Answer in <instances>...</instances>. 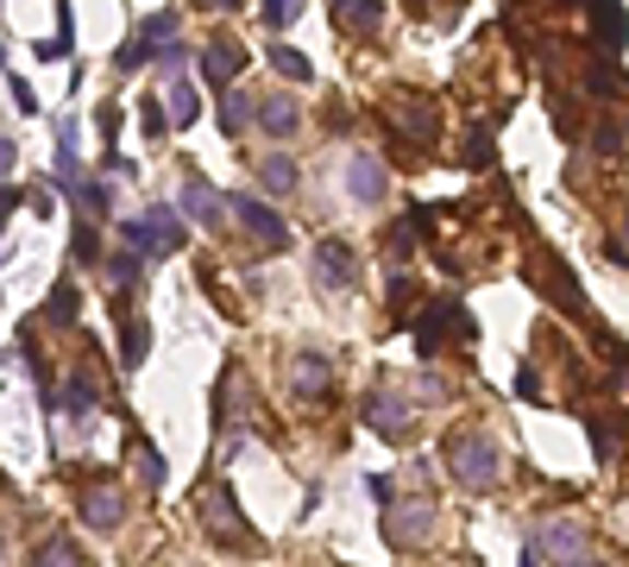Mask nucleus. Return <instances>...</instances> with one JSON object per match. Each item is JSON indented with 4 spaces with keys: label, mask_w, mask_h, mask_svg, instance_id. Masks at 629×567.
Listing matches in <instances>:
<instances>
[{
    "label": "nucleus",
    "mask_w": 629,
    "mask_h": 567,
    "mask_svg": "<svg viewBox=\"0 0 629 567\" xmlns=\"http://www.w3.org/2000/svg\"><path fill=\"white\" fill-rule=\"evenodd\" d=\"M240 70H246V45H240V38H208V45H201V82L226 89Z\"/></svg>",
    "instance_id": "obj_9"
},
{
    "label": "nucleus",
    "mask_w": 629,
    "mask_h": 567,
    "mask_svg": "<svg viewBox=\"0 0 629 567\" xmlns=\"http://www.w3.org/2000/svg\"><path fill=\"white\" fill-rule=\"evenodd\" d=\"M523 567H541V562H535V555H528V562H523Z\"/></svg>",
    "instance_id": "obj_41"
},
{
    "label": "nucleus",
    "mask_w": 629,
    "mask_h": 567,
    "mask_svg": "<svg viewBox=\"0 0 629 567\" xmlns=\"http://www.w3.org/2000/svg\"><path fill=\"white\" fill-rule=\"evenodd\" d=\"M434 536V505L428 498H391V511H384V542L391 548H422Z\"/></svg>",
    "instance_id": "obj_4"
},
{
    "label": "nucleus",
    "mask_w": 629,
    "mask_h": 567,
    "mask_svg": "<svg viewBox=\"0 0 629 567\" xmlns=\"http://www.w3.org/2000/svg\"><path fill=\"white\" fill-rule=\"evenodd\" d=\"M466 164H473V171L491 164V132H473V139H466Z\"/></svg>",
    "instance_id": "obj_35"
},
{
    "label": "nucleus",
    "mask_w": 629,
    "mask_h": 567,
    "mask_svg": "<svg viewBox=\"0 0 629 567\" xmlns=\"http://www.w3.org/2000/svg\"><path fill=\"white\" fill-rule=\"evenodd\" d=\"M535 562H554V567H579L585 562V523L573 517H548L541 530H535V548H528Z\"/></svg>",
    "instance_id": "obj_3"
},
{
    "label": "nucleus",
    "mask_w": 629,
    "mask_h": 567,
    "mask_svg": "<svg viewBox=\"0 0 629 567\" xmlns=\"http://www.w3.org/2000/svg\"><path fill=\"white\" fill-rule=\"evenodd\" d=\"M145 347H151V328H145V322H126V347H120V360H126V366H139V360H145Z\"/></svg>",
    "instance_id": "obj_30"
},
{
    "label": "nucleus",
    "mask_w": 629,
    "mask_h": 567,
    "mask_svg": "<svg viewBox=\"0 0 629 567\" xmlns=\"http://www.w3.org/2000/svg\"><path fill=\"white\" fill-rule=\"evenodd\" d=\"M139 127H145V139H164V132H171V114H164V102H158V95H145V102H139Z\"/></svg>",
    "instance_id": "obj_26"
},
{
    "label": "nucleus",
    "mask_w": 629,
    "mask_h": 567,
    "mask_svg": "<svg viewBox=\"0 0 629 567\" xmlns=\"http://www.w3.org/2000/svg\"><path fill=\"white\" fill-rule=\"evenodd\" d=\"M579 567H617V562H604V555H585V562H579Z\"/></svg>",
    "instance_id": "obj_39"
},
{
    "label": "nucleus",
    "mask_w": 629,
    "mask_h": 567,
    "mask_svg": "<svg viewBox=\"0 0 629 567\" xmlns=\"http://www.w3.org/2000/svg\"><path fill=\"white\" fill-rule=\"evenodd\" d=\"M258 13H265V26H271V32H283L302 13V0H258Z\"/></svg>",
    "instance_id": "obj_29"
},
{
    "label": "nucleus",
    "mask_w": 629,
    "mask_h": 567,
    "mask_svg": "<svg viewBox=\"0 0 629 567\" xmlns=\"http://www.w3.org/2000/svg\"><path fill=\"white\" fill-rule=\"evenodd\" d=\"M107 278L132 284V278H139V253H114V258H107Z\"/></svg>",
    "instance_id": "obj_34"
},
{
    "label": "nucleus",
    "mask_w": 629,
    "mask_h": 567,
    "mask_svg": "<svg viewBox=\"0 0 629 567\" xmlns=\"http://www.w3.org/2000/svg\"><path fill=\"white\" fill-rule=\"evenodd\" d=\"M397 120L409 127V139H416V146H434V102H428V95H403Z\"/></svg>",
    "instance_id": "obj_19"
},
{
    "label": "nucleus",
    "mask_w": 629,
    "mask_h": 567,
    "mask_svg": "<svg viewBox=\"0 0 629 567\" xmlns=\"http://www.w3.org/2000/svg\"><path fill=\"white\" fill-rule=\"evenodd\" d=\"M233 215H240V228L265 246V253H283L290 246V228H283V215L277 208H265L258 196H233Z\"/></svg>",
    "instance_id": "obj_7"
},
{
    "label": "nucleus",
    "mask_w": 629,
    "mask_h": 567,
    "mask_svg": "<svg viewBox=\"0 0 629 567\" xmlns=\"http://www.w3.org/2000/svg\"><path fill=\"white\" fill-rule=\"evenodd\" d=\"M214 7H240V0H214Z\"/></svg>",
    "instance_id": "obj_40"
},
{
    "label": "nucleus",
    "mask_w": 629,
    "mask_h": 567,
    "mask_svg": "<svg viewBox=\"0 0 629 567\" xmlns=\"http://www.w3.org/2000/svg\"><path fill=\"white\" fill-rule=\"evenodd\" d=\"M196 523L208 542H221L226 555H252L258 548V536H252V523L240 517V498L226 486H201L196 491Z\"/></svg>",
    "instance_id": "obj_1"
},
{
    "label": "nucleus",
    "mask_w": 629,
    "mask_h": 567,
    "mask_svg": "<svg viewBox=\"0 0 629 567\" xmlns=\"http://www.w3.org/2000/svg\"><path fill=\"white\" fill-rule=\"evenodd\" d=\"M13 158H20V146H13V139H0V171H13Z\"/></svg>",
    "instance_id": "obj_38"
},
{
    "label": "nucleus",
    "mask_w": 629,
    "mask_h": 567,
    "mask_svg": "<svg viewBox=\"0 0 629 567\" xmlns=\"http://www.w3.org/2000/svg\"><path fill=\"white\" fill-rule=\"evenodd\" d=\"M441 397H447V379H434V372H428V379H422V404H441Z\"/></svg>",
    "instance_id": "obj_37"
},
{
    "label": "nucleus",
    "mask_w": 629,
    "mask_h": 567,
    "mask_svg": "<svg viewBox=\"0 0 629 567\" xmlns=\"http://www.w3.org/2000/svg\"><path fill=\"white\" fill-rule=\"evenodd\" d=\"M75 310H82V297H75V284L63 278L57 290H50V303H45V322H75Z\"/></svg>",
    "instance_id": "obj_25"
},
{
    "label": "nucleus",
    "mask_w": 629,
    "mask_h": 567,
    "mask_svg": "<svg viewBox=\"0 0 629 567\" xmlns=\"http://www.w3.org/2000/svg\"><path fill=\"white\" fill-rule=\"evenodd\" d=\"M334 20L347 32H359V38H372L384 26V0H334Z\"/></svg>",
    "instance_id": "obj_16"
},
{
    "label": "nucleus",
    "mask_w": 629,
    "mask_h": 567,
    "mask_svg": "<svg viewBox=\"0 0 629 567\" xmlns=\"http://www.w3.org/2000/svg\"><path fill=\"white\" fill-rule=\"evenodd\" d=\"M139 233H145V253H176V246H183V215L164 202H151L145 215H139Z\"/></svg>",
    "instance_id": "obj_11"
},
{
    "label": "nucleus",
    "mask_w": 629,
    "mask_h": 567,
    "mask_svg": "<svg viewBox=\"0 0 629 567\" xmlns=\"http://www.w3.org/2000/svg\"><path fill=\"white\" fill-rule=\"evenodd\" d=\"M308 271H315V290L340 297V290H352V284H359V253H352L347 240H322V246H315V258H308Z\"/></svg>",
    "instance_id": "obj_6"
},
{
    "label": "nucleus",
    "mask_w": 629,
    "mask_h": 567,
    "mask_svg": "<svg viewBox=\"0 0 629 567\" xmlns=\"http://www.w3.org/2000/svg\"><path fill=\"white\" fill-rule=\"evenodd\" d=\"M82 523H89V530H120V523H126V498L114 486H89V491H82Z\"/></svg>",
    "instance_id": "obj_15"
},
{
    "label": "nucleus",
    "mask_w": 629,
    "mask_h": 567,
    "mask_svg": "<svg viewBox=\"0 0 629 567\" xmlns=\"http://www.w3.org/2000/svg\"><path fill=\"white\" fill-rule=\"evenodd\" d=\"M359 416H365V429H377L384 441H403L409 423H416V410H409L403 397H391V391H372V397L359 404Z\"/></svg>",
    "instance_id": "obj_8"
},
{
    "label": "nucleus",
    "mask_w": 629,
    "mask_h": 567,
    "mask_svg": "<svg viewBox=\"0 0 629 567\" xmlns=\"http://www.w3.org/2000/svg\"><path fill=\"white\" fill-rule=\"evenodd\" d=\"M592 7V26H598V51H624L629 45V13H624V0H585Z\"/></svg>",
    "instance_id": "obj_14"
},
{
    "label": "nucleus",
    "mask_w": 629,
    "mask_h": 567,
    "mask_svg": "<svg viewBox=\"0 0 629 567\" xmlns=\"http://www.w3.org/2000/svg\"><path fill=\"white\" fill-rule=\"evenodd\" d=\"M183 57H189V45H176V38H171V45L158 51V70H183Z\"/></svg>",
    "instance_id": "obj_36"
},
{
    "label": "nucleus",
    "mask_w": 629,
    "mask_h": 567,
    "mask_svg": "<svg viewBox=\"0 0 629 567\" xmlns=\"http://www.w3.org/2000/svg\"><path fill=\"white\" fill-rule=\"evenodd\" d=\"M347 189H352V202L359 208H377L384 202V164H377L372 152H352L347 158Z\"/></svg>",
    "instance_id": "obj_13"
},
{
    "label": "nucleus",
    "mask_w": 629,
    "mask_h": 567,
    "mask_svg": "<svg viewBox=\"0 0 629 567\" xmlns=\"http://www.w3.org/2000/svg\"><path fill=\"white\" fill-rule=\"evenodd\" d=\"M164 95H171V102H164V114H171V127H189V120H196V107H201L196 82H183V77H176L171 89H164Z\"/></svg>",
    "instance_id": "obj_21"
},
{
    "label": "nucleus",
    "mask_w": 629,
    "mask_h": 567,
    "mask_svg": "<svg viewBox=\"0 0 629 567\" xmlns=\"http://www.w3.org/2000/svg\"><path fill=\"white\" fill-rule=\"evenodd\" d=\"M290 385H296V397H315V404H322L327 391H334V366H327L315 347H302L296 360H290Z\"/></svg>",
    "instance_id": "obj_12"
},
{
    "label": "nucleus",
    "mask_w": 629,
    "mask_h": 567,
    "mask_svg": "<svg viewBox=\"0 0 629 567\" xmlns=\"http://www.w3.org/2000/svg\"><path fill=\"white\" fill-rule=\"evenodd\" d=\"M132 38H139V45H145L151 57H158V51H164V45L176 38V13H151V20H145L139 32H132Z\"/></svg>",
    "instance_id": "obj_24"
},
{
    "label": "nucleus",
    "mask_w": 629,
    "mask_h": 567,
    "mask_svg": "<svg viewBox=\"0 0 629 567\" xmlns=\"http://www.w3.org/2000/svg\"><path fill=\"white\" fill-rule=\"evenodd\" d=\"M252 127V102L246 95H226L221 102V132H246Z\"/></svg>",
    "instance_id": "obj_27"
},
{
    "label": "nucleus",
    "mask_w": 629,
    "mask_h": 567,
    "mask_svg": "<svg viewBox=\"0 0 629 567\" xmlns=\"http://www.w3.org/2000/svg\"><path fill=\"white\" fill-rule=\"evenodd\" d=\"M416 310H422V290H416L409 278H397V284H391V315L403 322V315H416Z\"/></svg>",
    "instance_id": "obj_28"
},
{
    "label": "nucleus",
    "mask_w": 629,
    "mask_h": 567,
    "mask_svg": "<svg viewBox=\"0 0 629 567\" xmlns=\"http://www.w3.org/2000/svg\"><path fill=\"white\" fill-rule=\"evenodd\" d=\"M164 473H171V466H164V454H158V448H139V479H145L151 491L164 486Z\"/></svg>",
    "instance_id": "obj_33"
},
{
    "label": "nucleus",
    "mask_w": 629,
    "mask_h": 567,
    "mask_svg": "<svg viewBox=\"0 0 629 567\" xmlns=\"http://www.w3.org/2000/svg\"><path fill=\"white\" fill-rule=\"evenodd\" d=\"M441 466L453 473V486H466V491H485V486H498V473H503V448L491 436H447L441 441Z\"/></svg>",
    "instance_id": "obj_2"
},
{
    "label": "nucleus",
    "mask_w": 629,
    "mask_h": 567,
    "mask_svg": "<svg viewBox=\"0 0 629 567\" xmlns=\"http://www.w3.org/2000/svg\"><path fill=\"white\" fill-rule=\"evenodd\" d=\"M176 215H189V221H201V228H221L226 202H221V189H214V183L189 177L183 189H176Z\"/></svg>",
    "instance_id": "obj_10"
},
{
    "label": "nucleus",
    "mask_w": 629,
    "mask_h": 567,
    "mask_svg": "<svg viewBox=\"0 0 629 567\" xmlns=\"http://www.w3.org/2000/svg\"><path fill=\"white\" fill-rule=\"evenodd\" d=\"M38 57H70V7H57V38H45Z\"/></svg>",
    "instance_id": "obj_31"
},
{
    "label": "nucleus",
    "mask_w": 629,
    "mask_h": 567,
    "mask_svg": "<svg viewBox=\"0 0 629 567\" xmlns=\"http://www.w3.org/2000/svg\"><path fill=\"white\" fill-rule=\"evenodd\" d=\"M453 335H473V315L459 310L453 297H434V303L416 315V340H422V354H441Z\"/></svg>",
    "instance_id": "obj_5"
},
{
    "label": "nucleus",
    "mask_w": 629,
    "mask_h": 567,
    "mask_svg": "<svg viewBox=\"0 0 629 567\" xmlns=\"http://www.w3.org/2000/svg\"><path fill=\"white\" fill-rule=\"evenodd\" d=\"M75 202H82V215H89V221H95V215H114V183H101V177L75 183Z\"/></svg>",
    "instance_id": "obj_23"
},
{
    "label": "nucleus",
    "mask_w": 629,
    "mask_h": 567,
    "mask_svg": "<svg viewBox=\"0 0 629 567\" xmlns=\"http://www.w3.org/2000/svg\"><path fill=\"white\" fill-rule=\"evenodd\" d=\"M258 127L271 132V139H290L302 127V107L290 95H271V102H258Z\"/></svg>",
    "instance_id": "obj_17"
},
{
    "label": "nucleus",
    "mask_w": 629,
    "mask_h": 567,
    "mask_svg": "<svg viewBox=\"0 0 629 567\" xmlns=\"http://www.w3.org/2000/svg\"><path fill=\"white\" fill-rule=\"evenodd\" d=\"M32 567H89V555H82L70 536H45L32 548Z\"/></svg>",
    "instance_id": "obj_20"
},
{
    "label": "nucleus",
    "mask_w": 629,
    "mask_h": 567,
    "mask_svg": "<svg viewBox=\"0 0 629 567\" xmlns=\"http://www.w3.org/2000/svg\"><path fill=\"white\" fill-rule=\"evenodd\" d=\"M258 183H265V189H271V196H296V183H302L296 158H283V152L258 158Z\"/></svg>",
    "instance_id": "obj_18"
},
{
    "label": "nucleus",
    "mask_w": 629,
    "mask_h": 567,
    "mask_svg": "<svg viewBox=\"0 0 629 567\" xmlns=\"http://www.w3.org/2000/svg\"><path fill=\"white\" fill-rule=\"evenodd\" d=\"M75 258H82V265H95L101 258V240H95V221H89V215L75 221Z\"/></svg>",
    "instance_id": "obj_32"
},
{
    "label": "nucleus",
    "mask_w": 629,
    "mask_h": 567,
    "mask_svg": "<svg viewBox=\"0 0 629 567\" xmlns=\"http://www.w3.org/2000/svg\"><path fill=\"white\" fill-rule=\"evenodd\" d=\"M265 57H271V70H277V77H290V82H315V63H308L302 51H290V45H271Z\"/></svg>",
    "instance_id": "obj_22"
}]
</instances>
